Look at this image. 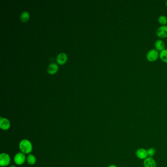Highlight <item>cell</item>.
Listing matches in <instances>:
<instances>
[{
    "instance_id": "obj_4",
    "label": "cell",
    "mask_w": 167,
    "mask_h": 167,
    "mask_svg": "<svg viewBox=\"0 0 167 167\" xmlns=\"http://www.w3.org/2000/svg\"><path fill=\"white\" fill-rule=\"evenodd\" d=\"M158 57V51L155 49L150 50L147 54V59L149 61H156V60H157Z\"/></svg>"
},
{
    "instance_id": "obj_11",
    "label": "cell",
    "mask_w": 167,
    "mask_h": 167,
    "mask_svg": "<svg viewBox=\"0 0 167 167\" xmlns=\"http://www.w3.org/2000/svg\"><path fill=\"white\" fill-rule=\"evenodd\" d=\"M27 162L30 165H34L36 162V158L32 154H29L27 156Z\"/></svg>"
},
{
    "instance_id": "obj_5",
    "label": "cell",
    "mask_w": 167,
    "mask_h": 167,
    "mask_svg": "<svg viewBox=\"0 0 167 167\" xmlns=\"http://www.w3.org/2000/svg\"><path fill=\"white\" fill-rule=\"evenodd\" d=\"M136 156L141 160H145L148 157L147 150L144 148H139L136 152Z\"/></svg>"
},
{
    "instance_id": "obj_7",
    "label": "cell",
    "mask_w": 167,
    "mask_h": 167,
    "mask_svg": "<svg viewBox=\"0 0 167 167\" xmlns=\"http://www.w3.org/2000/svg\"><path fill=\"white\" fill-rule=\"evenodd\" d=\"M156 34L160 38L167 37V26H162L157 29Z\"/></svg>"
},
{
    "instance_id": "obj_12",
    "label": "cell",
    "mask_w": 167,
    "mask_h": 167,
    "mask_svg": "<svg viewBox=\"0 0 167 167\" xmlns=\"http://www.w3.org/2000/svg\"><path fill=\"white\" fill-rule=\"evenodd\" d=\"M155 47L156 48V50L162 51L165 48L164 42L161 40H157L155 43Z\"/></svg>"
},
{
    "instance_id": "obj_15",
    "label": "cell",
    "mask_w": 167,
    "mask_h": 167,
    "mask_svg": "<svg viewBox=\"0 0 167 167\" xmlns=\"http://www.w3.org/2000/svg\"><path fill=\"white\" fill-rule=\"evenodd\" d=\"M158 21L163 26H165L167 23V18L165 16H160L159 17Z\"/></svg>"
},
{
    "instance_id": "obj_8",
    "label": "cell",
    "mask_w": 167,
    "mask_h": 167,
    "mask_svg": "<svg viewBox=\"0 0 167 167\" xmlns=\"http://www.w3.org/2000/svg\"><path fill=\"white\" fill-rule=\"evenodd\" d=\"M145 167H156L157 164L155 160L152 157H148L144 161Z\"/></svg>"
},
{
    "instance_id": "obj_18",
    "label": "cell",
    "mask_w": 167,
    "mask_h": 167,
    "mask_svg": "<svg viewBox=\"0 0 167 167\" xmlns=\"http://www.w3.org/2000/svg\"><path fill=\"white\" fill-rule=\"evenodd\" d=\"M9 167H16V166L15 165H11L10 166H9Z\"/></svg>"
},
{
    "instance_id": "obj_3",
    "label": "cell",
    "mask_w": 167,
    "mask_h": 167,
    "mask_svg": "<svg viewBox=\"0 0 167 167\" xmlns=\"http://www.w3.org/2000/svg\"><path fill=\"white\" fill-rule=\"evenodd\" d=\"M11 162V159L9 154L2 153L0 155V166L1 167H7Z\"/></svg>"
},
{
    "instance_id": "obj_9",
    "label": "cell",
    "mask_w": 167,
    "mask_h": 167,
    "mask_svg": "<svg viewBox=\"0 0 167 167\" xmlns=\"http://www.w3.org/2000/svg\"><path fill=\"white\" fill-rule=\"evenodd\" d=\"M67 60V56L65 53H60L59 54L57 58V62L59 64L62 65L66 63Z\"/></svg>"
},
{
    "instance_id": "obj_13",
    "label": "cell",
    "mask_w": 167,
    "mask_h": 167,
    "mask_svg": "<svg viewBox=\"0 0 167 167\" xmlns=\"http://www.w3.org/2000/svg\"><path fill=\"white\" fill-rule=\"evenodd\" d=\"M21 20L22 22H26L28 21L30 18V14L28 12L24 11L22 12L21 17H20Z\"/></svg>"
},
{
    "instance_id": "obj_19",
    "label": "cell",
    "mask_w": 167,
    "mask_h": 167,
    "mask_svg": "<svg viewBox=\"0 0 167 167\" xmlns=\"http://www.w3.org/2000/svg\"><path fill=\"white\" fill-rule=\"evenodd\" d=\"M166 5H167V2H166Z\"/></svg>"
},
{
    "instance_id": "obj_16",
    "label": "cell",
    "mask_w": 167,
    "mask_h": 167,
    "mask_svg": "<svg viewBox=\"0 0 167 167\" xmlns=\"http://www.w3.org/2000/svg\"><path fill=\"white\" fill-rule=\"evenodd\" d=\"M147 150L149 157H152L156 154V149L153 147H150Z\"/></svg>"
},
{
    "instance_id": "obj_1",
    "label": "cell",
    "mask_w": 167,
    "mask_h": 167,
    "mask_svg": "<svg viewBox=\"0 0 167 167\" xmlns=\"http://www.w3.org/2000/svg\"><path fill=\"white\" fill-rule=\"evenodd\" d=\"M19 147L21 152L25 154H30L33 149L32 142L28 139H23L21 141Z\"/></svg>"
},
{
    "instance_id": "obj_17",
    "label": "cell",
    "mask_w": 167,
    "mask_h": 167,
    "mask_svg": "<svg viewBox=\"0 0 167 167\" xmlns=\"http://www.w3.org/2000/svg\"><path fill=\"white\" fill-rule=\"evenodd\" d=\"M108 167H117V166L115 165H113V164H112V165H110L108 166Z\"/></svg>"
},
{
    "instance_id": "obj_2",
    "label": "cell",
    "mask_w": 167,
    "mask_h": 167,
    "mask_svg": "<svg viewBox=\"0 0 167 167\" xmlns=\"http://www.w3.org/2000/svg\"><path fill=\"white\" fill-rule=\"evenodd\" d=\"M26 159L25 154L22 152H18L14 157V162L17 165H22L24 164Z\"/></svg>"
},
{
    "instance_id": "obj_14",
    "label": "cell",
    "mask_w": 167,
    "mask_h": 167,
    "mask_svg": "<svg viewBox=\"0 0 167 167\" xmlns=\"http://www.w3.org/2000/svg\"><path fill=\"white\" fill-rule=\"evenodd\" d=\"M160 57L161 59L163 61V62L167 63V49H164L162 51H161L160 53Z\"/></svg>"
},
{
    "instance_id": "obj_6",
    "label": "cell",
    "mask_w": 167,
    "mask_h": 167,
    "mask_svg": "<svg viewBox=\"0 0 167 167\" xmlns=\"http://www.w3.org/2000/svg\"><path fill=\"white\" fill-rule=\"evenodd\" d=\"M10 122L9 119L5 118H0V127L2 130H7L10 129Z\"/></svg>"
},
{
    "instance_id": "obj_10",
    "label": "cell",
    "mask_w": 167,
    "mask_h": 167,
    "mask_svg": "<svg viewBox=\"0 0 167 167\" xmlns=\"http://www.w3.org/2000/svg\"><path fill=\"white\" fill-rule=\"evenodd\" d=\"M59 69V67L57 64L52 63L48 66L47 69V71L49 74L53 75L57 73Z\"/></svg>"
}]
</instances>
